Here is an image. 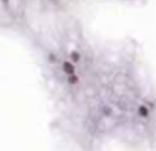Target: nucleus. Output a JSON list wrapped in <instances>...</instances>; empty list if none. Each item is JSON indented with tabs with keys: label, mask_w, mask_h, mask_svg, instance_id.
Returning <instances> with one entry per match:
<instances>
[{
	"label": "nucleus",
	"mask_w": 156,
	"mask_h": 151,
	"mask_svg": "<svg viewBox=\"0 0 156 151\" xmlns=\"http://www.w3.org/2000/svg\"><path fill=\"white\" fill-rule=\"evenodd\" d=\"M69 81H71V82H77V77H76V76H72V74H71V79H69Z\"/></svg>",
	"instance_id": "2"
},
{
	"label": "nucleus",
	"mask_w": 156,
	"mask_h": 151,
	"mask_svg": "<svg viewBox=\"0 0 156 151\" xmlns=\"http://www.w3.org/2000/svg\"><path fill=\"white\" fill-rule=\"evenodd\" d=\"M64 71H66L67 74H72L74 72V66H72V64H67V62H66V64H64Z\"/></svg>",
	"instance_id": "1"
}]
</instances>
